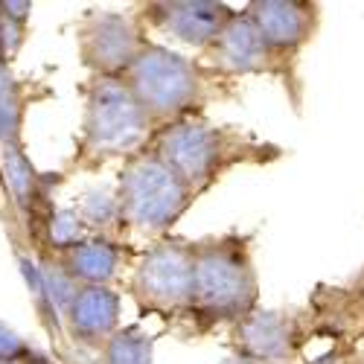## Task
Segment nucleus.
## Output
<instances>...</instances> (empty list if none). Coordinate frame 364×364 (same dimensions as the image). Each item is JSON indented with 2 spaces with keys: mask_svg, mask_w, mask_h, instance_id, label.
Returning a JSON list of instances; mask_svg holds the SVG:
<instances>
[{
  "mask_svg": "<svg viewBox=\"0 0 364 364\" xmlns=\"http://www.w3.org/2000/svg\"><path fill=\"white\" fill-rule=\"evenodd\" d=\"M18 262H21V271H23V280H26V286H29V291H33V300H36V306H38V312H41V318L50 323V329H55L58 323H55V306H53V300H50V294H47V286H44V274H41V265L38 262H33L23 251H18Z\"/></svg>",
  "mask_w": 364,
  "mask_h": 364,
  "instance_id": "19",
  "label": "nucleus"
},
{
  "mask_svg": "<svg viewBox=\"0 0 364 364\" xmlns=\"http://www.w3.org/2000/svg\"><path fill=\"white\" fill-rule=\"evenodd\" d=\"M297 329L283 312H251L236 323V350L257 364H277L294 353Z\"/></svg>",
  "mask_w": 364,
  "mask_h": 364,
  "instance_id": "11",
  "label": "nucleus"
},
{
  "mask_svg": "<svg viewBox=\"0 0 364 364\" xmlns=\"http://www.w3.org/2000/svg\"><path fill=\"white\" fill-rule=\"evenodd\" d=\"M76 213L82 216V222L87 228H100V230L111 228L114 222H123V216H119V198H117V193H111L105 187L85 193V198L79 201Z\"/></svg>",
  "mask_w": 364,
  "mask_h": 364,
  "instance_id": "18",
  "label": "nucleus"
},
{
  "mask_svg": "<svg viewBox=\"0 0 364 364\" xmlns=\"http://www.w3.org/2000/svg\"><path fill=\"white\" fill-rule=\"evenodd\" d=\"M143 44L132 18L119 12H87L79 26L82 62L108 79H123Z\"/></svg>",
  "mask_w": 364,
  "mask_h": 364,
  "instance_id": "7",
  "label": "nucleus"
},
{
  "mask_svg": "<svg viewBox=\"0 0 364 364\" xmlns=\"http://www.w3.org/2000/svg\"><path fill=\"white\" fill-rule=\"evenodd\" d=\"M87 239V225L76 210H53L47 219V242L58 254H68Z\"/></svg>",
  "mask_w": 364,
  "mask_h": 364,
  "instance_id": "17",
  "label": "nucleus"
},
{
  "mask_svg": "<svg viewBox=\"0 0 364 364\" xmlns=\"http://www.w3.org/2000/svg\"><path fill=\"white\" fill-rule=\"evenodd\" d=\"M257 306V271L245 239L225 236L196 245L193 315L204 323L245 321Z\"/></svg>",
  "mask_w": 364,
  "mask_h": 364,
  "instance_id": "2",
  "label": "nucleus"
},
{
  "mask_svg": "<svg viewBox=\"0 0 364 364\" xmlns=\"http://www.w3.org/2000/svg\"><path fill=\"white\" fill-rule=\"evenodd\" d=\"M210 58L222 73L245 76V73H271L277 68V55L262 41L257 23L248 12L233 15L222 36L210 47Z\"/></svg>",
  "mask_w": 364,
  "mask_h": 364,
  "instance_id": "10",
  "label": "nucleus"
},
{
  "mask_svg": "<svg viewBox=\"0 0 364 364\" xmlns=\"http://www.w3.org/2000/svg\"><path fill=\"white\" fill-rule=\"evenodd\" d=\"M248 15L277 62L294 55L318 26V6L303 0H259L248 6Z\"/></svg>",
  "mask_w": 364,
  "mask_h": 364,
  "instance_id": "8",
  "label": "nucleus"
},
{
  "mask_svg": "<svg viewBox=\"0 0 364 364\" xmlns=\"http://www.w3.org/2000/svg\"><path fill=\"white\" fill-rule=\"evenodd\" d=\"M222 364H257V361H251V358H242V355H236V358H228V361H222Z\"/></svg>",
  "mask_w": 364,
  "mask_h": 364,
  "instance_id": "22",
  "label": "nucleus"
},
{
  "mask_svg": "<svg viewBox=\"0 0 364 364\" xmlns=\"http://www.w3.org/2000/svg\"><path fill=\"white\" fill-rule=\"evenodd\" d=\"M132 289L146 309L155 312H193L196 291V245L181 239H164L151 245L137 271Z\"/></svg>",
  "mask_w": 364,
  "mask_h": 364,
  "instance_id": "6",
  "label": "nucleus"
},
{
  "mask_svg": "<svg viewBox=\"0 0 364 364\" xmlns=\"http://www.w3.org/2000/svg\"><path fill=\"white\" fill-rule=\"evenodd\" d=\"M29 12H33V4H26V0H21V4H15V0H6V4H0V15H4L6 21L23 26L29 21Z\"/></svg>",
  "mask_w": 364,
  "mask_h": 364,
  "instance_id": "21",
  "label": "nucleus"
},
{
  "mask_svg": "<svg viewBox=\"0 0 364 364\" xmlns=\"http://www.w3.org/2000/svg\"><path fill=\"white\" fill-rule=\"evenodd\" d=\"M0 161H4V172H6V184L18 201L21 210H29L38 198V172L33 169V164L26 161V155L21 151V146H4L0 151Z\"/></svg>",
  "mask_w": 364,
  "mask_h": 364,
  "instance_id": "14",
  "label": "nucleus"
},
{
  "mask_svg": "<svg viewBox=\"0 0 364 364\" xmlns=\"http://www.w3.org/2000/svg\"><path fill=\"white\" fill-rule=\"evenodd\" d=\"M155 338L140 326L117 329L105 341V364H151Z\"/></svg>",
  "mask_w": 364,
  "mask_h": 364,
  "instance_id": "15",
  "label": "nucleus"
},
{
  "mask_svg": "<svg viewBox=\"0 0 364 364\" xmlns=\"http://www.w3.org/2000/svg\"><path fill=\"white\" fill-rule=\"evenodd\" d=\"M151 155L161 158L196 193H204L228 169L265 158L262 146L251 137L239 134L236 129L213 126L196 114L166 123L155 134Z\"/></svg>",
  "mask_w": 364,
  "mask_h": 364,
  "instance_id": "1",
  "label": "nucleus"
},
{
  "mask_svg": "<svg viewBox=\"0 0 364 364\" xmlns=\"http://www.w3.org/2000/svg\"><path fill=\"white\" fill-rule=\"evenodd\" d=\"M65 318L76 341L82 344L108 341L119 323V294L111 286H79Z\"/></svg>",
  "mask_w": 364,
  "mask_h": 364,
  "instance_id": "12",
  "label": "nucleus"
},
{
  "mask_svg": "<svg viewBox=\"0 0 364 364\" xmlns=\"http://www.w3.org/2000/svg\"><path fill=\"white\" fill-rule=\"evenodd\" d=\"M21 123H23L21 87L12 79L9 68H0V143L21 146Z\"/></svg>",
  "mask_w": 364,
  "mask_h": 364,
  "instance_id": "16",
  "label": "nucleus"
},
{
  "mask_svg": "<svg viewBox=\"0 0 364 364\" xmlns=\"http://www.w3.org/2000/svg\"><path fill=\"white\" fill-rule=\"evenodd\" d=\"M151 132V119L123 79L97 76L87 87L79 158L90 166L134 155Z\"/></svg>",
  "mask_w": 364,
  "mask_h": 364,
  "instance_id": "3",
  "label": "nucleus"
},
{
  "mask_svg": "<svg viewBox=\"0 0 364 364\" xmlns=\"http://www.w3.org/2000/svg\"><path fill=\"white\" fill-rule=\"evenodd\" d=\"M236 12L213 0H175V4H151L149 18L178 41L190 47H213L222 29Z\"/></svg>",
  "mask_w": 364,
  "mask_h": 364,
  "instance_id": "9",
  "label": "nucleus"
},
{
  "mask_svg": "<svg viewBox=\"0 0 364 364\" xmlns=\"http://www.w3.org/2000/svg\"><path fill=\"white\" fill-rule=\"evenodd\" d=\"M29 364H50V361H44V358H36V361H29Z\"/></svg>",
  "mask_w": 364,
  "mask_h": 364,
  "instance_id": "23",
  "label": "nucleus"
},
{
  "mask_svg": "<svg viewBox=\"0 0 364 364\" xmlns=\"http://www.w3.org/2000/svg\"><path fill=\"white\" fill-rule=\"evenodd\" d=\"M62 268L82 286H108L119 268V248L111 239H85L82 245L58 257Z\"/></svg>",
  "mask_w": 364,
  "mask_h": 364,
  "instance_id": "13",
  "label": "nucleus"
},
{
  "mask_svg": "<svg viewBox=\"0 0 364 364\" xmlns=\"http://www.w3.org/2000/svg\"><path fill=\"white\" fill-rule=\"evenodd\" d=\"M21 44H23V26L0 15V68H6L12 62V55L18 53Z\"/></svg>",
  "mask_w": 364,
  "mask_h": 364,
  "instance_id": "20",
  "label": "nucleus"
},
{
  "mask_svg": "<svg viewBox=\"0 0 364 364\" xmlns=\"http://www.w3.org/2000/svg\"><path fill=\"white\" fill-rule=\"evenodd\" d=\"M123 82L129 85L151 123H158V119L175 123V119L187 117L204 90L201 68L158 44H143Z\"/></svg>",
  "mask_w": 364,
  "mask_h": 364,
  "instance_id": "5",
  "label": "nucleus"
},
{
  "mask_svg": "<svg viewBox=\"0 0 364 364\" xmlns=\"http://www.w3.org/2000/svg\"><path fill=\"white\" fill-rule=\"evenodd\" d=\"M190 190L161 158L134 155L119 172V216L126 225L146 233H166L196 201Z\"/></svg>",
  "mask_w": 364,
  "mask_h": 364,
  "instance_id": "4",
  "label": "nucleus"
}]
</instances>
